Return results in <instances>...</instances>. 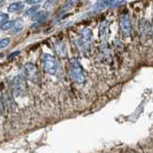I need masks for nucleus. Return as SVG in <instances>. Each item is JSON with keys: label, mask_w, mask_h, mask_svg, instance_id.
<instances>
[{"label": "nucleus", "mask_w": 153, "mask_h": 153, "mask_svg": "<svg viewBox=\"0 0 153 153\" xmlns=\"http://www.w3.org/2000/svg\"><path fill=\"white\" fill-rule=\"evenodd\" d=\"M36 10H37V6H33V7H31L30 9H28L26 12L24 13V15L25 16H29V15H31V14H33L36 12Z\"/></svg>", "instance_id": "18"}, {"label": "nucleus", "mask_w": 153, "mask_h": 153, "mask_svg": "<svg viewBox=\"0 0 153 153\" xmlns=\"http://www.w3.org/2000/svg\"><path fill=\"white\" fill-rule=\"evenodd\" d=\"M42 67L46 73L49 75H55L58 70V64L55 57L51 54L44 53L42 55Z\"/></svg>", "instance_id": "3"}, {"label": "nucleus", "mask_w": 153, "mask_h": 153, "mask_svg": "<svg viewBox=\"0 0 153 153\" xmlns=\"http://www.w3.org/2000/svg\"><path fill=\"white\" fill-rule=\"evenodd\" d=\"M20 53V51H15V52H13V53H11L9 56H8V59H12L13 57H15L16 55H18V54Z\"/></svg>", "instance_id": "22"}, {"label": "nucleus", "mask_w": 153, "mask_h": 153, "mask_svg": "<svg viewBox=\"0 0 153 153\" xmlns=\"http://www.w3.org/2000/svg\"><path fill=\"white\" fill-rule=\"evenodd\" d=\"M4 113V104H3V101H2V97L0 95V116Z\"/></svg>", "instance_id": "21"}, {"label": "nucleus", "mask_w": 153, "mask_h": 153, "mask_svg": "<svg viewBox=\"0 0 153 153\" xmlns=\"http://www.w3.org/2000/svg\"><path fill=\"white\" fill-rule=\"evenodd\" d=\"M3 54H2V53H0V59H1V58H3Z\"/></svg>", "instance_id": "24"}, {"label": "nucleus", "mask_w": 153, "mask_h": 153, "mask_svg": "<svg viewBox=\"0 0 153 153\" xmlns=\"http://www.w3.org/2000/svg\"><path fill=\"white\" fill-rule=\"evenodd\" d=\"M92 40H93V36H92L91 30L88 29V28L83 29L81 31V33H80V39H79V44L83 50L88 51L91 48Z\"/></svg>", "instance_id": "6"}, {"label": "nucleus", "mask_w": 153, "mask_h": 153, "mask_svg": "<svg viewBox=\"0 0 153 153\" xmlns=\"http://www.w3.org/2000/svg\"><path fill=\"white\" fill-rule=\"evenodd\" d=\"M48 17V12L47 11H37L32 15V20L36 22H43L47 19Z\"/></svg>", "instance_id": "10"}, {"label": "nucleus", "mask_w": 153, "mask_h": 153, "mask_svg": "<svg viewBox=\"0 0 153 153\" xmlns=\"http://www.w3.org/2000/svg\"><path fill=\"white\" fill-rule=\"evenodd\" d=\"M10 42H11L10 38H2V39H0V49L6 48L7 46H9Z\"/></svg>", "instance_id": "16"}, {"label": "nucleus", "mask_w": 153, "mask_h": 153, "mask_svg": "<svg viewBox=\"0 0 153 153\" xmlns=\"http://www.w3.org/2000/svg\"><path fill=\"white\" fill-rule=\"evenodd\" d=\"M43 0H27L26 3L29 4V5H37L39 3H41Z\"/></svg>", "instance_id": "20"}, {"label": "nucleus", "mask_w": 153, "mask_h": 153, "mask_svg": "<svg viewBox=\"0 0 153 153\" xmlns=\"http://www.w3.org/2000/svg\"><path fill=\"white\" fill-rule=\"evenodd\" d=\"M68 72H69V77H70L71 80L74 83L81 85L85 82L86 80L85 73L82 69V66L80 65L79 61L76 58H72L69 61Z\"/></svg>", "instance_id": "1"}, {"label": "nucleus", "mask_w": 153, "mask_h": 153, "mask_svg": "<svg viewBox=\"0 0 153 153\" xmlns=\"http://www.w3.org/2000/svg\"><path fill=\"white\" fill-rule=\"evenodd\" d=\"M22 27H23V20L17 19V20H14V25L11 30H13L14 32H18L19 30L22 29Z\"/></svg>", "instance_id": "15"}, {"label": "nucleus", "mask_w": 153, "mask_h": 153, "mask_svg": "<svg viewBox=\"0 0 153 153\" xmlns=\"http://www.w3.org/2000/svg\"><path fill=\"white\" fill-rule=\"evenodd\" d=\"M53 47H54V51H55V53L60 57V58H65V57L67 56V49H66V45L62 40H56V41L54 42Z\"/></svg>", "instance_id": "8"}, {"label": "nucleus", "mask_w": 153, "mask_h": 153, "mask_svg": "<svg viewBox=\"0 0 153 153\" xmlns=\"http://www.w3.org/2000/svg\"><path fill=\"white\" fill-rule=\"evenodd\" d=\"M24 8V3L22 1H16V2H13L11 3L9 6H8L7 10L9 13H15V12H18V11L22 10Z\"/></svg>", "instance_id": "9"}, {"label": "nucleus", "mask_w": 153, "mask_h": 153, "mask_svg": "<svg viewBox=\"0 0 153 153\" xmlns=\"http://www.w3.org/2000/svg\"><path fill=\"white\" fill-rule=\"evenodd\" d=\"M23 71H24V75L27 80H29L34 84L39 82V72L35 64L31 62L25 63L23 66Z\"/></svg>", "instance_id": "4"}, {"label": "nucleus", "mask_w": 153, "mask_h": 153, "mask_svg": "<svg viewBox=\"0 0 153 153\" xmlns=\"http://www.w3.org/2000/svg\"><path fill=\"white\" fill-rule=\"evenodd\" d=\"M108 25H109V22L107 21H104L101 24L100 26V35L102 38H105L107 37V29H108Z\"/></svg>", "instance_id": "14"}, {"label": "nucleus", "mask_w": 153, "mask_h": 153, "mask_svg": "<svg viewBox=\"0 0 153 153\" xmlns=\"http://www.w3.org/2000/svg\"><path fill=\"white\" fill-rule=\"evenodd\" d=\"M9 19V16H8L7 13H1L0 14V24H2L3 22L7 21Z\"/></svg>", "instance_id": "19"}, {"label": "nucleus", "mask_w": 153, "mask_h": 153, "mask_svg": "<svg viewBox=\"0 0 153 153\" xmlns=\"http://www.w3.org/2000/svg\"><path fill=\"white\" fill-rule=\"evenodd\" d=\"M140 30L141 32H142L143 34H147L150 32V30H151V25H150V23L147 21V20L145 19H142L140 21Z\"/></svg>", "instance_id": "12"}, {"label": "nucleus", "mask_w": 153, "mask_h": 153, "mask_svg": "<svg viewBox=\"0 0 153 153\" xmlns=\"http://www.w3.org/2000/svg\"><path fill=\"white\" fill-rule=\"evenodd\" d=\"M151 28H152V31H153V25H152V27H151Z\"/></svg>", "instance_id": "25"}, {"label": "nucleus", "mask_w": 153, "mask_h": 153, "mask_svg": "<svg viewBox=\"0 0 153 153\" xmlns=\"http://www.w3.org/2000/svg\"><path fill=\"white\" fill-rule=\"evenodd\" d=\"M13 25H14V20H7V21L3 22L2 24H0V30H3V31L10 30L13 28Z\"/></svg>", "instance_id": "13"}, {"label": "nucleus", "mask_w": 153, "mask_h": 153, "mask_svg": "<svg viewBox=\"0 0 153 153\" xmlns=\"http://www.w3.org/2000/svg\"><path fill=\"white\" fill-rule=\"evenodd\" d=\"M78 1L79 0H68L66 3L63 5V6L61 7V10H60V13L63 14V13H65V12H67L68 10H70L72 9L75 5H76L77 3H78Z\"/></svg>", "instance_id": "11"}, {"label": "nucleus", "mask_w": 153, "mask_h": 153, "mask_svg": "<svg viewBox=\"0 0 153 153\" xmlns=\"http://www.w3.org/2000/svg\"><path fill=\"white\" fill-rule=\"evenodd\" d=\"M124 0H97L94 4L92 11L94 12H100V11L109 9V8L118 6L119 4L123 3Z\"/></svg>", "instance_id": "5"}, {"label": "nucleus", "mask_w": 153, "mask_h": 153, "mask_svg": "<svg viewBox=\"0 0 153 153\" xmlns=\"http://www.w3.org/2000/svg\"><path fill=\"white\" fill-rule=\"evenodd\" d=\"M56 1H57V0H47V1L45 2V4H44V6H43V8H44L45 10L51 9V8L54 6V4L56 3Z\"/></svg>", "instance_id": "17"}, {"label": "nucleus", "mask_w": 153, "mask_h": 153, "mask_svg": "<svg viewBox=\"0 0 153 153\" xmlns=\"http://www.w3.org/2000/svg\"><path fill=\"white\" fill-rule=\"evenodd\" d=\"M3 5H4V1H3V0H0V8L3 6Z\"/></svg>", "instance_id": "23"}, {"label": "nucleus", "mask_w": 153, "mask_h": 153, "mask_svg": "<svg viewBox=\"0 0 153 153\" xmlns=\"http://www.w3.org/2000/svg\"><path fill=\"white\" fill-rule=\"evenodd\" d=\"M119 26L121 32L125 37H129L131 33V22L128 14H122L119 18Z\"/></svg>", "instance_id": "7"}, {"label": "nucleus", "mask_w": 153, "mask_h": 153, "mask_svg": "<svg viewBox=\"0 0 153 153\" xmlns=\"http://www.w3.org/2000/svg\"><path fill=\"white\" fill-rule=\"evenodd\" d=\"M11 90L15 97H22L26 94V81L20 75H17L11 81Z\"/></svg>", "instance_id": "2"}]
</instances>
